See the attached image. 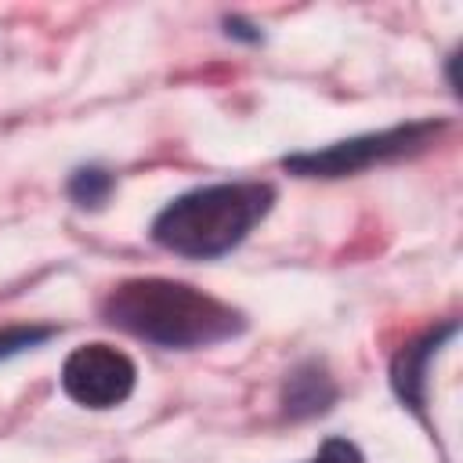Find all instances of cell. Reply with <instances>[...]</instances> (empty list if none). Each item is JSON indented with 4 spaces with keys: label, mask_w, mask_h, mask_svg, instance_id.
<instances>
[{
    "label": "cell",
    "mask_w": 463,
    "mask_h": 463,
    "mask_svg": "<svg viewBox=\"0 0 463 463\" xmlns=\"http://www.w3.org/2000/svg\"><path fill=\"white\" fill-rule=\"evenodd\" d=\"M101 311L109 326L170 351L210 347L242 333V315L232 304L174 279H127L109 289Z\"/></svg>",
    "instance_id": "cell-1"
},
{
    "label": "cell",
    "mask_w": 463,
    "mask_h": 463,
    "mask_svg": "<svg viewBox=\"0 0 463 463\" xmlns=\"http://www.w3.org/2000/svg\"><path fill=\"white\" fill-rule=\"evenodd\" d=\"M275 192L260 181L206 184L177 195L152 221V239L177 257H221L235 250L271 210Z\"/></svg>",
    "instance_id": "cell-2"
},
{
    "label": "cell",
    "mask_w": 463,
    "mask_h": 463,
    "mask_svg": "<svg viewBox=\"0 0 463 463\" xmlns=\"http://www.w3.org/2000/svg\"><path fill=\"white\" fill-rule=\"evenodd\" d=\"M438 130H441V123H430V119L391 127V130H373V134H358V137L336 141L329 148L286 156L282 166L300 174V177H347V174L369 170L376 163H387V159L412 156V152L427 148Z\"/></svg>",
    "instance_id": "cell-3"
},
{
    "label": "cell",
    "mask_w": 463,
    "mask_h": 463,
    "mask_svg": "<svg viewBox=\"0 0 463 463\" xmlns=\"http://www.w3.org/2000/svg\"><path fill=\"white\" fill-rule=\"evenodd\" d=\"M137 383L134 362L109 344H83L61 365V387L76 405L87 409H116L130 398Z\"/></svg>",
    "instance_id": "cell-4"
},
{
    "label": "cell",
    "mask_w": 463,
    "mask_h": 463,
    "mask_svg": "<svg viewBox=\"0 0 463 463\" xmlns=\"http://www.w3.org/2000/svg\"><path fill=\"white\" fill-rule=\"evenodd\" d=\"M452 333H456V326L449 322V326H441L438 333H427L420 344L405 347V351L394 358V369H391L394 391H398L402 402H409L412 409L423 405V383H427V362H430V354H438L441 344H445Z\"/></svg>",
    "instance_id": "cell-5"
},
{
    "label": "cell",
    "mask_w": 463,
    "mask_h": 463,
    "mask_svg": "<svg viewBox=\"0 0 463 463\" xmlns=\"http://www.w3.org/2000/svg\"><path fill=\"white\" fill-rule=\"evenodd\" d=\"M336 398V387L333 380L322 373V369H297L289 380H286V412L293 416H311V412H322L329 402Z\"/></svg>",
    "instance_id": "cell-6"
},
{
    "label": "cell",
    "mask_w": 463,
    "mask_h": 463,
    "mask_svg": "<svg viewBox=\"0 0 463 463\" xmlns=\"http://www.w3.org/2000/svg\"><path fill=\"white\" fill-rule=\"evenodd\" d=\"M112 192V177L98 166H87V170H76L72 181H69V195L80 203V206H101L105 195Z\"/></svg>",
    "instance_id": "cell-7"
},
{
    "label": "cell",
    "mask_w": 463,
    "mask_h": 463,
    "mask_svg": "<svg viewBox=\"0 0 463 463\" xmlns=\"http://www.w3.org/2000/svg\"><path fill=\"white\" fill-rule=\"evenodd\" d=\"M51 333H54L51 326H7V329H0V362L43 344Z\"/></svg>",
    "instance_id": "cell-8"
},
{
    "label": "cell",
    "mask_w": 463,
    "mask_h": 463,
    "mask_svg": "<svg viewBox=\"0 0 463 463\" xmlns=\"http://www.w3.org/2000/svg\"><path fill=\"white\" fill-rule=\"evenodd\" d=\"M307 463H365V459H362V452H358L351 441H344V438H329V441L318 449V456L307 459Z\"/></svg>",
    "instance_id": "cell-9"
}]
</instances>
